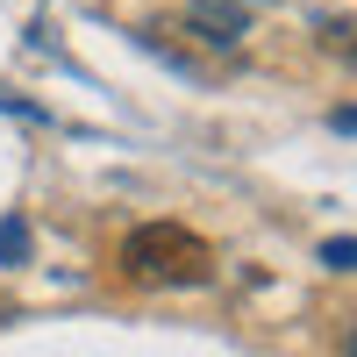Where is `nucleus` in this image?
I'll list each match as a JSON object with an SVG mask.
<instances>
[{"label": "nucleus", "instance_id": "f257e3e1", "mask_svg": "<svg viewBox=\"0 0 357 357\" xmlns=\"http://www.w3.org/2000/svg\"><path fill=\"white\" fill-rule=\"evenodd\" d=\"M122 272L143 286H207L215 279V250L186 222H143L122 243Z\"/></svg>", "mask_w": 357, "mask_h": 357}, {"label": "nucleus", "instance_id": "f03ea898", "mask_svg": "<svg viewBox=\"0 0 357 357\" xmlns=\"http://www.w3.org/2000/svg\"><path fill=\"white\" fill-rule=\"evenodd\" d=\"M151 43H158V50H207V57H222V50L243 43V8H229V0H200L193 15L158 22Z\"/></svg>", "mask_w": 357, "mask_h": 357}, {"label": "nucleus", "instance_id": "7ed1b4c3", "mask_svg": "<svg viewBox=\"0 0 357 357\" xmlns=\"http://www.w3.org/2000/svg\"><path fill=\"white\" fill-rule=\"evenodd\" d=\"M314 36H321V50H329V57H343V65L357 72V22H336V15H329Z\"/></svg>", "mask_w": 357, "mask_h": 357}, {"label": "nucleus", "instance_id": "20e7f679", "mask_svg": "<svg viewBox=\"0 0 357 357\" xmlns=\"http://www.w3.org/2000/svg\"><path fill=\"white\" fill-rule=\"evenodd\" d=\"M22 257H29V222L8 215V222H0V264H22Z\"/></svg>", "mask_w": 357, "mask_h": 357}, {"label": "nucleus", "instance_id": "39448f33", "mask_svg": "<svg viewBox=\"0 0 357 357\" xmlns=\"http://www.w3.org/2000/svg\"><path fill=\"white\" fill-rule=\"evenodd\" d=\"M321 264H336V272H350V264H357V243H350V236H329V243H321Z\"/></svg>", "mask_w": 357, "mask_h": 357}, {"label": "nucleus", "instance_id": "423d86ee", "mask_svg": "<svg viewBox=\"0 0 357 357\" xmlns=\"http://www.w3.org/2000/svg\"><path fill=\"white\" fill-rule=\"evenodd\" d=\"M350 357H357V329H350Z\"/></svg>", "mask_w": 357, "mask_h": 357}]
</instances>
